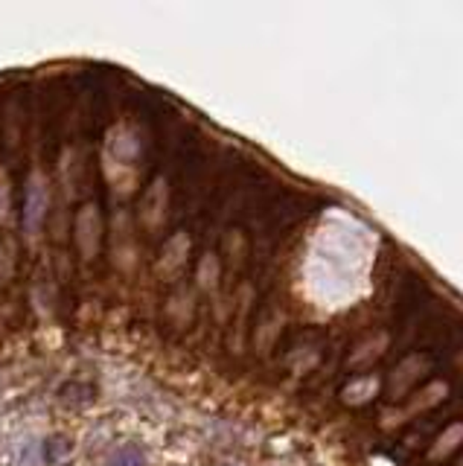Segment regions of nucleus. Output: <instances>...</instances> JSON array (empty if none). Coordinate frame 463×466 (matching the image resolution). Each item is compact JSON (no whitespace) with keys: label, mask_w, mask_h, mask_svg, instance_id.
Returning <instances> with one entry per match:
<instances>
[{"label":"nucleus","mask_w":463,"mask_h":466,"mask_svg":"<svg viewBox=\"0 0 463 466\" xmlns=\"http://www.w3.org/2000/svg\"><path fill=\"white\" fill-rule=\"evenodd\" d=\"M216 274H218V263H216V256L213 254H207L201 265H199V283L204 289H213L216 286Z\"/></svg>","instance_id":"nucleus-8"},{"label":"nucleus","mask_w":463,"mask_h":466,"mask_svg":"<svg viewBox=\"0 0 463 466\" xmlns=\"http://www.w3.org/2000/svg\"><path fill=\"white\" fill-rule=\"evenodd\" d=\"M6 211H9V187H6V181H4V190H0V222L6 219Z\"/></svg>","instance_id":"nucleus-13"},{"label":"nucleus","mask_w":463,"mask_h":466,"mask_svg":"<svg viewBox=\"0 0 463 466\" xmlns=\"http://www.w3.org/2000/svg\"><path fill=\"white\" fill-rule=\"evenodd\" d=\"M100 230H102V219L96 204H85L76 213V245L85 260H93L96 251H100Z\"/></svg>","instance_id":"nucleus-2"},{"label":"nucleus","mask_w":463,"mask_h":466,"mask_svg":"<svg viewBox=\"0 0 463 466\" xmlns=\"http://www.w3.org/2000/svg\"><path fill=\"white\" fill-rule=\"evenodd\" d=\"M463 437V426H452L446 435H441V440H437V446L432 449V458H443L446 452H452Z\"/></svg>","instance_id":"nucleus-7"},{"label":"nucleus","mask_w":463,"mask_h":466,"mask_svg":"<svg viewBox=\"0 0 463 466\" xmlns=\"http://www.w3.org/2000/svg\"><path fill=\"white\" fill-rule=\"evenodd\" d=\"M70 449H73V444H70V437H65V435H53V437H47V440H44V446H41L44 461H47V463H58L62 458H67V455H70Z\"/></svg>","instance_id":"nucleus-6"},{"label":"nucleus","mask_w":463,"mask_h":466,"mask_svg":"<svg viewBox=\"0 0 463 466\" xmlns=\"http://www.w3.org/2000/svg\"><path fill=\"white\" fill-rule=\"evenodd\" d=\"M47 204H50V190H47V178L41 173H32L27 178V190H23V207H21V222L23 230L39 233L44 216H47Z\"/></svg>","instance_id":"nucleus-1"},{"label":"nucleus","mask_w":463,"mask_h":466,"mask_svg":"<svg viewBox=\"0 0 463 466\" xmlns=\"http://www.w3.org/2000/svg\"><path fill=\"white\" fill-rule=\"evenodd\" d=\"M15 245L12 242H4L0 245V286L9 283V277H12V265H15Z\"/></svg>","instance_id":"nucleus-9"},{"label":"nucleus","mask_w":463,"mask_h":466,"mask_svg":"<svg viewBox=\"0 0 463 466\" xmlns=\"http://www.w3.org/2000/svg\"><path fill=\"white\" fill-rule=\"evenodd\" d=\"M164 207H166V184L157 178L149 193L143 195V207H140V219H143V225H149L155 228L157 222L164 219Z\"/></svg>","instance_id":"nucleus-3"},{"label":"nucleus","mask_w":463,"mask_h":466,"mask_svg":"<svg viewBox=\"0 0 463 466\" xmlns=\"http://www.w3.org/2000/svg\"><path fill=\"white\" fill-rule=\"evenodd\" d=\"M414 364H417V359H408L405 364H402V376H394V390H396V394H399V390H405L411 379L417 376V371H411Z\"/></svg>","instance_id":"nucleus-12"},{"label":"nucleus","mask_w":463,"mask_h":466,"mask_svg":"<svg viewBox=\"0 0 463 466\" xmlns=\"http://www.w3.org/2000/svg\"><path fill=\"white\" fill-rule=\"evenodd\" d=\"M108 466H146V452L134 444H126L114 449V455L108 458Z\"/></svg>","instance_id":"nucleus-5"},{"label":"nucleus","mask_w":463,"mask_h":466,"mask_svg":"<svg viewBox=\"0 0 463 466\" xmlns=\"http://www.w3.org/2000/svg\"><path fill=\"white\" fill-rule=\"evenodd\" d=\"M187 248H190V239H187V233H178V237H173V239L166 242L161 265H164V268H178L181 263L187 260Z\"/></svg>","instance_id":"nucleus-4"},{"label":"nucleus","mask_w":463,"mask_h":466,"mask_svg":"<svg viewBox=\"0 0 463 466\" xmlns=\"http://www.w3.org/2000/svg\"><path fill=\"white\" fill-rule=\"evenodd\" d=\"M39 461H44V452L39 444H27L18 455V466H39Z\"/></svg>","instance_id":"nucleus-11"},{"label":"nucleus","mask_w":463,"mask_h":466,"mask_svg":"<svg viewBox=\"0 0 463 466\" xmlns=\"http://www.w3.org/2000/svg\"><path fill=\"white\" fill-rule=\"evenodd\" d=\"M364 390H376V379H364V382L350 385L344 390V399L347 402H364V399H368V394H364Z\"/></svg>","instance_id":"nucleus-10"}]
</instances>
